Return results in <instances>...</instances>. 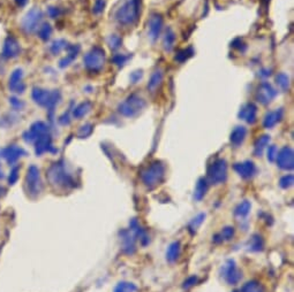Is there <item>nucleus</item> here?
I'll return each instance as SVG.
<instances>
[{
    "label": "nucleus",
    "instance_id": "obj_17",
    "mask_svg": "<svg viewBox=\"0 0 294 292\" xmlns=\"http://www.w3.org/2000/svg\"><path fill=\"white\" fill-rule=\"evenodd\" d=\"M234 170L237 171V174H239V176L244 178V180L252 178L256 174V167L252 161H244L236 164L234 165Z\"/></svg>",
    "mask_w": 294,
    "mask_h": 292
},
{
    "label": "nucleus",
    "instance_id": "obj_7",
    "mask_svg": "<svg viewBox=\"0 0 294 292\" xmlns=\"http://www.w3.org/2000/svg\"><path fill=\"white\" fill-rule=\"evenodd\" d=\"M26 188H27L28 195L31 198L37 197L43 190L41 174H39V169L36 166H30L28 168L27 176H26Z\"/></svg>",
    "mask_w": 294,
    "mask_h": 292
},
{
    "label": "nucleus",
    "instance_id": "obj_48",
    "mask_svg": "<svg viewBox=\"0 0 294 292\" xmlns=\"http://www.w3.org/2000/svg\"><path fill=\"white\" fill-rule=\"evenodd\" d=\"M104 6H105L104 0H97L96 4L94 5V9H92V11H94V13H96V14H98V13L103 12Z\"/></svg>",
    "mask_w": 294,
    "mask_h": 292
},
{
    "label": "nucleus",
    "instance_id": "obj_1",
    "mask_svg": "<svg viewBox=\"0 0 294 292\" xmlns=\"http://www.w3.org/2000/svg\"><path fill=\"white\" fill-rule=\"evenodd\" d=\"M166 168L160 161H155L142 171L141 178L147 188L154 189L160 185L165 178Z\"/></svg>",
    "mask_w": 294,
    "mask_h": 292
},
{
    "label": "nucleus",
    "instance_id": "obj_34",
    "mask_svg": "<svg viewBox=\"0 0 294 292\" xmlns=\"http://www.w3.org/2000/svg\"><path fill=\"white\" fill-rule=\"evenodd\" d=\"M114 292H136L135 284L130 282H120L114 289Z\"/></svg>",
    "mask_w": 294,
    "mask_h": 292
},
{
    "label": "nucleus",
    "instance_id": "obj_4",
    "mask_svg": "<svg viewBox=\"0 0 294 292\" xmlns=\"http://www.w3.org/2000/svg\"><path fill=\"white\" fill-rule=\"evenodd\" d=\"M31 97L32 100L37 105L48 108L49 111H53L59 100H60V92L58 90L49 91L45 89L34 88L31 92Z\"/></svg>",
    "mask_w": 294,
    "mask_h": 292
},
{
    "label": "nucleus",
    "instance_id": "obj_45",
    "mask_svg": "<svg viewBox=\"0 0 294 292\" xmlns=\"http://www.w3.org/2000/svg\"><path fill=\"white\" fill-rule=\"evenodd\" d=\"M204 218H206V215H204V214H200V215H197V217L195 218L193 221H191V223H190V228L193 229V230H196V229L199 228L201 224H202V222H203V220H204Z\"/></svg>",
    "mask_w": 294,
    "mask_h": 292
},
{
    "label": "nucleus",
    "instance_id": "obj_13",
    "mask_svg": "<svg viewBox=\"0 0 294 292\" xmlns=\"http://www.w3.org/2000/svg\"><path fill=\"white\" fill-rule=\"evenodd\" d=\"M277 96V90L273 86L267 82H263L262 84L259 86L256 92V98L261 104L267 105L270 104Z\"/></svg>",
    "mask_w": 294,
    "mask_h": 292
},
{
    "label": "nucleus",
    "instance_id": "obj_35",
    "mask_svg": "<svg viewBox=\"0 0 294 292\" xmlns=\"http://www.w3.org/2000/svg\"><path fill=\"white\" fill-rule=\"evenodd\" d=\"M67 48H68L67 42L64 41V39H58V41L52 43L50 49L53 54H59V53L64 51V49H66Z\"/></svg>",
    "mask_w": 294,
    "mask_h": 292
},
{
    "label": "nucleus",
    "instance_id": "obj_20",
    "mask_svg": "<svg viewBox=\"0 0 294 292\" xmlns=\"http://www.w3.org/2000/svg\"><path fill=\"white\" fill-rule=\"evenodd\" d=\"M35 152L37 155H42L45 152L52 151V139L50 134L43 135L35 143Z\"/></svg>",
    "mask_w": 294,
    "mask_h": 292
},
{
    "label": "nucleus",
    "instance_id": "obj_50",
    "mask_svg": "<svg viewBox=\"0 0 294 292\" xmlns=\"http://www.w3.org/2000/svg\"><path fill=\"white\" fill-rule=\"evenodd\" d=\"M142 71H136V72H134V73H132V75H131V81H132V83H137L138 81H140V79L142 78Z\"/></svg>",
    "mask_w": 294,
    "mask_h": 292
},
{
    "label": "nucleus",
    "instance_id": "obj_44",
    "mask_svg": "<svg viewBox=\"0 0 294 292\" xmlns=\"http://www.w3.org/2000/svg\"><path fill=\"white\" fill-rule=\"evenodd\" d=\"M277 154H278V148H277V146L272 145L267 148V159H269V161H276Z\"/></svg>",
    "mask_w": 294,
    "mask_h": 292
},
{
    "label": "nucleus",
    "instance_id": "obj_15",
    "mask_svg": "<svg viewBox=\"0 0 294 292\" xmlns=\"http://www.w3.org/2000/svg\"><path fill=\"white\" fill-rule=\"evenodd\" d=\"M21 53V44H20L18 39H15L12 36L6 38L2 46V56L7 59H13L20 55Z\"/></svg>",
    "mask_w": 294,
    "mask_h": 292
},
{
    "label": "nucleus",
    "instance_id": "obj_9",
    "mask_svg": "<svg viewBox=\"0 0 294 292\" xmlns=\"http://www.w3.org/2000/svg\"><path fill=\"white\" fill-rule=\"evenodd\" d=\"M43 13L39 8H31L22 19V28L26 32H34L37 30L42 21Z\"/></svg>",
    "mask_w": 294,
    "mask_h": 292
},
{
    "label": "nucleus",
    "instance_id": "obj_2",
    "mask_svg": "<svg viewBox=\"0 0 294 292\" xmlns=\"http://www.w3.org/2000/svg\"><path fill=\"white\" fill-rule=\"evenodd\" d=\"M141 9V0H128L115 13V19L124 25L133 24L137 21Z\"/></svg>",
    "mask_w": 294,
    "mask_h": 292
},
{
    "label": "nucleus",
    "instance_id": "obj_38",
    "mask_svg": "<svg viewBox=\"0 0 294 292\" xmlns=\"http://www.w3.org/2000/svg\"><path fill=\"white\" fill-rule=\"evenodd\" d=\"M233 236H234V229L232 227H226V228L223 229L222 232H220V235H219L220 240L219 241L220 242L230 241V240H232Z\"/></svg>",
    "mask_w": 294,
    "mask_h": 292
},
{
    "label": "nucleus",
    "instance_id": "obj_30",
    "mask_svg": "<svg viewBox=\"0 0 294 292\" xmlns=\"http://www.w3.org/2000/svg\"><path fill=\"white\" fill-rule=\"evenodd\" d=\"M174 42H176V35H174L172 29H167L166 32H165L163 41L164 49H166V51H171L174 46Z\"/></svg>",
    "mask_w": 294,
    "mask_h": 292
},
{
    "label": "nucleus",
    "instance_id": "obj_14",
    "mask_svg": "<svg viewBox=\"0 0 294 292\" xmlns=\"http://www.w3.org/2000/svg\"><path fill=\"white\" fill-rule=\"evenodd\" d=\"M23 155H26V151L18 145H9L0 151V157L4 158L8 165H14Z\"/></svg>",
    "mask_w": 294,
    "mask_h": 292
},
{
    "label": "nucleus",
    "instance_id": "obj_36",
    "mask_svg": "<svg viewBox=\"0 0 294 292\" xmlns=\"http://www.w3.org/2000/svg\"><path fill=\"white\" fill-rule=\"evenodd\" d=\"M52 34V29L51 25L48 24V23H44L41 28H39L38 30V36L39 38L43 39V41H48L49 38H50V36Z\"/></svg>",
    "mask_w": 294,
    "mask_h": 292
},
{
    "label": "nucleus",
    "instance_id": "obj_41",
    "mask_svg": "<svg viewBox=\"0 0 294 292\" xmlns=\"http://www.w3.org/2000/svg\"><path fill=\"white\" fill-rule=\"evenodd\" d=\"M107 44L112 49H117L120 48L121 45V38L117 35H112L107 39Z\"/></svg>",
    "mask_w": 294,
    "mask_h": 292
},
{
    "label": "nucleus",
    "instance_id": "obj_46",
    "mask_svg": "<svg viewBox=\"0 0 294 292\" xmlns=\"http://www.w3.org/2000/svg\"><path fill=\"white\" fill-rule=\"evenodd\" d=\"M128 58H130V56H126L124 54H117V55L113 56V62L118 66H122L125 64V62L128 60Z\"/></svg>",
    "mask_w": 294,
    "mask_h": 292
},
{
    "label": "nucleus",
    "instance_id": "obj_31",
    "mask_svg": "<svg viewBox=\"0 0 294 292\" xmlns=\"http://www.w3.org/2000/svg\"><path fill=\"white\" fill-rule=\"evenodd\" d=\"M250 208H252V205H250V202L248 200H243L242 202H240L239 205H238L236 208V213L237 217H246V215H248Z\"/></svg>",
    "mask_w": 294,
    "mask_h": 292
},
{
    "label": "nucleus",
    "instance_id": "obj_43",
    "mask_svg": "<svg viewBox=\"0 0 294 292\" xmlns=\"http://www.w3.org/2000/svg\"><path fill=\"white\" fill-rule=\"evenodd\" d=\"M91 132H92V125L89 123L84 124V125H82V127L80 128V130H79V137L87 138L91 135Z\"/></svg>",
    "mask_w": 294,
    "mask_h": 292
},
{
    "label": "nucleus",
    "instance_id": "obj_8",
    "mask_svg": "<svg viewBox=\"0 0 294 292\" xmlns=\"http://www.w3.org/2000/svg\"><path fill=\"white\" fill-rule=\"evenodd\" d=\"M208 177L213 184H222L227 178V164L223 159H218L208 169Z\"/></svg>",
    "mask_w": 294,
    "mask_h": 292
},
{
    "label": "nucleus",
    "instance_id": "obj_42",
    "mask_svg": "<svg viewBox=\"0 0 294 292\" xmlns=\"http://www.w3.org/2000/svg\"><path fill=\"white\" fill-rule=\"evenodd\" d=\"M294 183V177L293 175H286V176L282 177V180L279 182V185L283 189H289L293 185Z\"/></svg>",
    "mask_w": 294,
    "mask_h": 292
},
{
    "label": "nucleus",
    "instance_id": "obj_28",
    "mask_svg": "<svg viewBox=\"0 0 294 292\" xmlns=\"http://www.w3.org/2000/svg\"><path fill=\"white\" fill-rule=\"evenodd\" d=\"M207 190H208V181L206 178H200L196 184V188H195L194 198L196 199V200H201V199L206 195Z\"/></svg>",
    "mask_w": 294,
    "mask_h": 292
},
{
    "label": "nucleus",
    "instance_id": "obj_21",
    "mask_svg": "<svg viewBox=\"0 0 294 292\" xmlns=\"http://www.w3.org/2000/svg\"><path fill=\"white\" fill-rule=\"evenodd\" d=\"M283 119V109H276V111L267 113V115L264 116L263 125L264 128L271 129L278 123V122Z\"/></svg>",
    "mask_w": 294,
    "mask_h": 292
},
{
    "label": "nucleus",
    "instance_id": "obj_33",
    "mask_svg": "<svg viewBox=\"0 0 294 292\" xmlns=\"http://www.w3.org/2000/svg\"><path fill=\"white\" fill-rule=\"evenodd\" d=\"M241 292H263V288L259 282L250 281L243 285Z\"/></svg>",
    "mask_w": 294,
    "mask_h": 292
},
{
    "label": "nucleus",
    "instance_id": "obj_51",
    "mask_svg": "<svg viewBox=\"0 0 294 292\" xmlns=\"http://www.w3.org/2000/svg\"><path fill=\"white\" fill-rule=\"evenodd\" d=\"M49 13H50L51 18H55V16L58 15V9L54 8V7H51L50 9H49Z\"/></svg>",
    "mask_w": 294,
    "mask_h": 292
},
{
    "label": "nucleus",
    "instance_id": "obj_22",
    "mask_svg": "<svg viewBox=\"0 0 294 292\" xmlns=\"http://www.w3.org/2000/svg\"><path fill=\"white\" fill-rule=\"evenodd\" d=\"M247 136V129L244 127H236L233 129V131L231 132V137L230 141L232 143L233 146H236V147H239V146L242 144L244 138H246Z\"/></svg>",
    "mask_w": 294,
    "mask_h": 292
},
{
    "label": "nucleus",
    "instance_id": "obj_10",
    "mask_svg": "<svg viewBox=\"0 0 294 292\" xmlns=\"http://www.w3.org/2000/svg\"><path fill=\"white\" fill-rule=\"evenodd\" d=\"M222 276L225 278V281L230 285H236L241 281L242 274H241V271L237 268L236 262L229 260L222 268Z\"/></svg>",
    "mask_w": 294,
    "mask_h": 292
},
{
    "label": "nucleus",
    "instance_id": "obj_53",
    "mask_svg": "<svg viewBox=\"0 0 294 292\" xmlns=\"http://www.w3.org/2000/svg\"><path fill=\"white\" fill-rule=\"evenodd\" d=\"M4 177V171H2V169H1V167H0V180H1V178Z\"/></svg>",
    "mask_w": 294,
    "mask_h": 292
},
{
    "label": "nucleus",
    "instance_id": "obj_29",
    "mask_svg": "<svg viewBox=\"0 0 294 292\" xmlns=\"http://www.w3.org/2000/svg\"><path fill=\"white\" fill-rule=\"evenodd\" d=\"M270 143V136L267 135H263L261 136V137L257 139L255 143V155L256 157H261L263 153V150L267 147V145H269Z\"/></svg>",
    "mask_w": 294,
    "mask_h": 292
},
{
    "label": "nucleus",
    "instance_id": "obj_40",
    "mask_svg": "<svg viewBox=\"0 0 294 292\" xmlns=\"http://www.w3.org/2000/svg\"><path fill=\"white\" fill-rule=\"evenodd\" d=\"M19 172H20V168L19 166H14L11 169V172H9V176H8V183L11 185H14L16 182L19 180Z\"/></svg>",
    "mask_w": 294,
    "mask_h": 292
},
{
    "label": "nucleus",
    "instance_id": "obj_12",
    "mask_svg": "<svg viewBox=\"0 0 294 292\" xmlns=\"http://www.w3.org/2000/svg\"><path fill=\"white\" fill-rule=\"evenodd\" d=\"M294 153L293 148L290 146H285L277 154V165L279 168L284 169V170H292L294 167Z\"/></svg>",
    "mask_w": 294,
    "mask_h": 292
},
{
    "label": "nucleus",
    "instance_id": "obj_25",
    "mask_svg": "<svg viewBox=\"0 0 294 292\" xmlns=\"http://www.w3.org/2000/svg\"><path fill=\"white\" fill-rule=\"evenodd\" d=\"M67 51H68V54L66 55L65 58L60 61V64H59V66H60L61 68L67 67L68 65L72 64V61L78 56V53H79V51H80V48H79V46H74V45L73 46L68 45Z\"/></svg>",
    "mask_w": 294,
    "mask_h": 292
},
{
    "label": "nucleus",
    "instance_id": "obj_49",
    "mask_svg": "<svg viewBox=\"0 0 294 292\" xmlns=\"http://www.w3.org/2000/svg\"><path fill=\"white\" fill-rule=\"evenodd\" d=\"M9 102H11L12 107L15 109H22L23 106H25V104L21 100H19L18 98H11L9 99Z\"/></svg>",
    "mask_w": 294,
    "mask_h": 292
},
{
    "label": "nucleus",
    "instance_id": "obj_26",
    "mask_svg": "<svg viewBox=\"0 0 294 292\" xmlns=\"http://www.w3.org/2000/svg\"><path fill=\"white\" fill-rule=\"evenodd\" d=\"M161 82H163V73H161V71H156L151 75L149 83H148V89H149L151 92L156 91L158 86L161 84Z\"/></svg>",
    "mask_w": 294,
    "mask_h": 292
},
{
    "label": "nucleus",
    "instance_id": "obj_27",
    "mask_svg": "<svg viewBox=\"0 0 294 292\" xmlns=\"http://www.w3.org/2000/svg\"><path fill=\"white\" fill-rule=\"evenodd\" d=\"M90 111H91V104L89 101H84L82 102V104L78 105L77 107L74 108V111H73V116H74L75 119H82Z\"/></svg>",
    "mask_w": 294,
    "mask_h": 292
},
{
    "label": "nucleus",
    "instance_id": "obj_39",
    "mask_svg": "<svg viewBox=\"0 0 294 292\" xmlns=\"http://www.w3.org/2000/svg\"><path fill=\"white\" fill-rule=\"evenodd\" d=\"M263 247V241L260 236H254L250 240V250L252 251H260Z\"/></svg>",
    "mask_w": 294,
    "mask_h": 292
},
{
    "label": "nucleus",
    "instance_id": "obj_23",
    "mask_svg": "<svg viewBox=\"0 0 294 292\" xmlns=\"http://www.w3.org/2000/svg\"><path fill=\"white\" fill-rule=\"evenodd\" d=\"M135 236H132L130 231H122L121 238H122V247L124 251L127 252L128 254L134 253L135 251Z\"/></svg>",
    "mask_w": 294,
    "mask_h": 292
},
{
    "label": "nucleus",
    "instance_id": "obj_19",
    "mask_svg": "<svg viewBox=\"0 0 294 292\" xmlns=\"http://www.w3.org/2000/svg\"><path fill=\"white\" fill-rule=\"evenodd\" d=\"M148 26H149L150 39L151 41H156V39L160 37L161 26H163V19H161V16L158 14H154L149 20Z\"/></svg>",
    "mask_w": 294,
    "mask_h": 292
},
{
    "label": "nucleus",
    "instance_id": "obj_11",
    "mask_svg": "<svg viewBox=\"0 0 294 292\" xmlns=\"http://www.w3.org/2000/svg\"><path fill=\"white\" fill-rule=\"evenodd\" d=\"M45 134H49V127L44 122L37 121L29 128V130L23 134V139L29 144H31V143H35L39 137H42Z\"/></svg>",
    "mask_w": 294,
    "mask_h": 292
},
{
    "label": "nucleus",
    "instance_id": "obj_47",
    "mask_svg": "<svg viewBox=\"0 0 294 292\" xmlns=\"http://www.w3.org/2000/svg\"><path fill=\"white\" fill-rule=\"evenodd\" d=\"M197 283V277L195 276H190V277H188L186 281L184 282V284H183V288L184 289H189V288H191V287H194L195 284Z\"/></svg>",
    "mask_w": 294,
    "mask_h": 292
},
{
    "label": "nucleus",
    "instance_id": "obj_37",
    "mask_svg": "<svg viewBox=\"0 0 294 292\" xmlns=\"http://www.w3.org/2000/svg\"><path fill=\"white\" fill-rule=\"evenodd\" d=\"M193 49H183V51L178 52V54L176 55V60L179 62H184L186 61L188 58H190L191 55H193Z\"/></svg>",
    "mask_w": 294,
    "mask_h": 292
},
{
    "label": "nucleus",
    "instance_id": "obj_24",
    "mask_svg": "<svg viewBox=\"0 0 294 292\" xmlns=\"http://www.w3.org/2000/svg\"><path fill=\"white\" fill-rule=\"evenodd\" d=\"M181 245L179 242H174L168 246L166 252V259L168 262H176L180 257Z\"/></svg>",
    "mask_w": 294,
    "mask_h": 292
},
{
    "label": "nucleus",
    "instance_id": "obj_6",
    "mask_svg": "<svg viewBox=\"0 0 294 292\" xmlns=\"http://www.w3.org/2000/svg\"><path fill=\"white\" fill-rule=\"evenodd\" d=\"M84 67L91 73H98L105 65V51L101 48L91 49L83 58Z\"/></svg>",
    "mask_w": 294,
    "mask_h": 292
},
{
    "label": "nucleus",
    "instance_id": "obj_18",
    "mask_svg": "<svg viewBox=\"0 0 294 292\" xmlns=\"http://www.w3.org/2000/svg\"><path fill=\"white\" fill-rule=\"evenodd\" d=\"M239 118L249 124L255 123L257 118V107L252 102L243 105L239 112Z\"/></svg>",
    "mask_w": 294,
    "mask_h": 292
},
{
    "label": "nucleus",
    "instance_id": "obj_16",
    "mask_svg": "<svg viewBox=\"0 0 294 292\" xmlns=\"http://www.w3.org/2000/svg\"><path fill=\"white\" fill-rule=\"evenodd\" d=\"M8 88H9V90H11L12 92H14V94H23V92H25L26 85H25V82H23V71L22 69L18 68L12 73L11 76H9Z\"/></svg>",
    "mask_w": 294,
    "mask_h": 292
},
{
    "label": "nucleus",
    "instance_id": "obj_52",
    "mask_svg": "<svg viewBox=\"0 0 294 292\" xmlns=\"http://www.w3.org/2000/svg\"><path fill=\"white\" fill-rule=\"evenodd\" d=\"M16 2H18V5L20 6H25L26 2H27V0H16Z\"/></svg>",
    "mask_w": 294,
    "mask_h": 292
},
{
    "label": "nucleus",
    "instance_id": "obj_3",
    "mask_svg": "<svg viewBox=\"0 0 294 292\" xmlns=\"http://www.w3.org/2000/svg\"><path fill=\"white\" fill-rule=\"evenodd\" d=\"M48 177L51 184L60 188H69L74 185V180L72 175L66 169L65 165L61 162H55L48 170Z\"/></svg>",
    "mask_w": 294,
    "mask_h": 292
},
{
    "label": "nucleus",
    "instance_id": "obj_5",
    "mask_svg": "<svg viewBox=\"0 0 294 292\" xmlns=\"http://www.w3.org/2000/svg\"><path fill=\"white\" fill-rule=\"evenodd\" d=\"M145 105H147L145 100L140 96L131 95L126 100H124L119 105L118 111L121 115L126 116V118H133V116L143 111Z\"/></svg>",
    "mask_w": 294,
    "mask_h": 292
},
{
    "label": "nucleus",
    "instance_id": "obj_32",
    "mask_svg": "<svg viewBox=\"0 0 294 292\" xmlns=\"http://www.w3.org/2000/svg\"><path fill=\"white\" fill-rule=\"evenodd\" d=\"M276 83L283 91H287L290 89V77L286 74H284V73H279L276 76Z\"/></svg>",
    "mask_w": 294,
    "mask_h": 292
}]
</instances>
